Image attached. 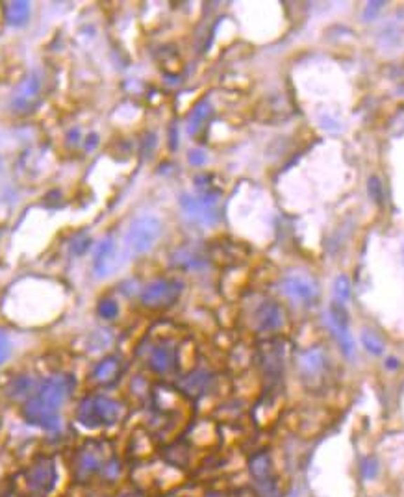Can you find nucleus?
<instances>
[{"mask_svg": "<svg viewBox=\"0 0 404 497\" xmlns=\"http://www.w3.org/2000/svg\"><path fill=\"white\" fill-rule=\"evenodd\" d=\"M89 244H91L89 236H86V234H78L76 238L71 241V251H73L74 254H83L89 249Z\"/></svg>", "mask_w": 404, "mask_h": 497, "instance_id": "cd10ccee", "label": "nucleus"}, {"mask_svg": "<svg viewBox=\"0 0 404 497\" xmlns=\"http://www.w3.org/2000/svg\"><path fill=\"white\" fill-rule=\"evenodd\" d=\"M380 473V464L377 456H365L360 462V475L363 481H375Z\"/></svg>", "mask_w": 404, "mask_h": 497, "instance_id": "4be33fe9", "label": "nucleus"}, {"mask_svg": "<svg viewBox=\"0 0 404 497\" xmlns=\"http://www.w3.org/2000/svg\"><path fill=\"white\" fill-rule=\"evenodd\" d=\"M97 314H99L100 319L114 322L115 317L119 316V305H117V300L102 299L99 303V306H97Z\"/></svg>", "mask_w": 404, "mask_h": 497, "instance_id": "b1692460", "label": "nucleus"}, {"mask_svg": "<svg viewBox=\"0 0 404 497\" xmlns=\"http://www.w3.org/2000/svg\"><path fill=\"white\" fill-rule=\"evenodd\" d=\"M219 193L202 192L201 195H182L180 206L186 212V216L197 223L212 227L221 219L219 213Z\"/></svg>", "mask_w": 404, "mask_h": 497, "instance_id": "0eeeda50", "label": "nucleus"}, {"mask_svg": "<svg viewBox=\"0 0 404 497\" xmlns=\"http://www.w3.org/2000/svg\"><path fill=\"white\" fill-rule=\"evenodd\" d=\"M208 383H210V377H208V373L204 371H197L193 373V375H189L186 380V392L187 394H202L204 390H206Z\"/></svg>", "mask_w": 404, "mask_h": 497, "instance_id": "412c9836", "label": "nucleus"}, {"mask_svg": "<svg viewBox=\"0 0 404 497\" xmlns=\"http://www.w3.org/2000/svg\"><path fill=\"white\" fill-rule=\"evenodd\" d=\"M123 360L117 354H109V357H104L97 366L91 371V380L99 386H112L121 378L123 375Z\"/></svg>", "mask_w": 404, "mask_h": 497, "instance_id": "2eb2a0df", "label": "nucleus"}, {"mask_svg": "<svg viewBox=\"0 0 404 497\" xmlns=\"http://www.w3.org/2000/svg\"><path fill=\"white\" fill-rule=\"evenodd\" d=\"M161 236V221L156 216H140L130 223L125 234V245L132 254L151 251Z\"/></svg>", "mask_w": 404, "mask_h": 497, "instance_id": "20e7f679", "label": "nucleus"}, {"mask_svg": "<svg viewBox=\"0 0 404 497\" xmlns=\"http://www.w3.org/2000/svg\"><path fill=\"white\" fill-rule=\"evenodd\" d=\"M115 254H117V245L114 238H106L99 247L95 249L93 254V270L97 277H108L115 267Z\"/></svg>", "mask_w": 404, "mask_h": 497, "instance_id": "dca6fc26", "label": "nucleus"}, {"mask_svg": "<svg viewBox=\"0 0 404 497\" xmlns=\"http://www.w3.org/2000/svg\"><path fill=\"white\" fill-rule=\"evenodd\" d=\"M97 140H99V135H97V134L89 135V145H86V147H88V150H91L93 147H97V143H99Z\"/></svg>", "mask_w": 404, "mask_h": 497, "instance_id": "2f4dec72", "label": "nucleus"}, {"mask_svg": "<svg viewBox=\"0 0 404 497\" xmlns=\"http://www.w3.org/2000/svg\"><path fill=\"white\" fill-rule=\"evenodd\" d=\"M11 354V340L10 336L6 334V331L0 329V366L10 358Z\"/></svg>", "mask_w": 404, "mask_h": 497, "instance_id": "a878e982", "label": "nucleus"}, {"mask_svg": "<svg viewBox=\"0 0 404 497\" xmlns=\"http://www.w3.org/2000/svg\"><path fill=\"white\" fill-rule=\"evenodd\" d=\"M91 497H114V496H108V493H99V496H91Z\"/></svg>", "mask_w": 404, "mask_h": 497, "instance_id": "f704fd0d", "label": "nucleus"}, {"mask_svg": "<svg viewBox=\"0 0 404 497\" xmlns=\"http://www.w3.org/2000/svg\"><path fill=\"white\" fill-rule=\"evenodd\" d=\"M362 345L363 349L369 352V354H375V357H380L384 352V349H386V345H384L382 338L377 334L375 331H371V329H363L362 331Z\"/></svg>", "mask_w": 404, "mask_h": 497, "instance_id": "aec40b11", "label": "nucleus"}, {"mask_svg": "<svg viewBox=\"0 0 404 497\" xmlns=\"http://www.w3.org/2000/svg\"><path fill=\"white\" fill-rule=\"evenodd\" d=\"M41 88L43 78L41 74L34 71L22 80V84L17 88L13 99H11V108L15 110L17 114H30L32 110L36 108L41 99Z\"/></svg>", "mask_w": 404, "mask_h": 497, "instance_id": "9b49d317", "label": "nucleus"}, {"mask_svg": "<svg viewBox=\"0 0 404 497\" xmlns=\"http://www.w3.org/2000/svg\"><path fill=\"white\" fill-rule=\"evenodd\" d=\"M334 293H336L337 303L345 305V300H349V297H351V280H349L347 274L337 277L336 282H334Z\"/></svg>", "mask_w": 404, "mask_h": 497, "instance_id": "393cba45", "label": "nucleus"}, {"mask_svg": "<svg viewBox=\"0 0 404 497\" xmlns=\"http://www.w3.org/2000/svg\"><path fill=\"white\" fill-rule=\"evenodd\" d=\"M184 284L175 279H156L141 290V305L151 310H166L171 308L180 299Z\"/></svg>", "mask_w": 404, "mask_h": 497, "instance_id": "39448f33", "label": "nucleus"}, {"mask_svg": "<svg viewBox=\"0 0 404 497\" xmlns=\"http://www.w3.org/2000/svg\"><path fill=\"white\" fill-rule=\"evenodd\" d=\"M386 368L397 369L399 368V360H397V358H388V360H386Z\"/></svg>", "mask_w": 404, "mask_h": 497, "instance_id": "7c9ffc66", "label": "nucleus"}, {"mask_svg": "<svg viewBox=\"0 0 404 497\" xmlns=\"http://www.w3.org/2000/svg\"><path fill=\"white\" fill-rule=\"evenodd\" d=\"M328 326H330L332 334L339 343V349L345 357L353 358L354 351H356V343L349 329V310L343 303H332L328 308Z\"/></svg>", "mask_w": 404, "mask_h": 497, "instance_id": "1a4fd4ad", "label": "nucleus"}, {"mask_svg": "<svg viewBox=\"0 0 404 497\" xmlns=\"http://www.w3.org/2000/svg\"><path fill=\"white\" fill-rule=\"evenodd\" d=\"M108 460L104 444L99 440H89L78 447L73 458V477L76 482H89L95 475H100L104 464Z\"/></svg>", "mask_w": 404, "mask_h": 497, "instance_id": "f03ea898", "label": "nucleus"}, {"mask_svg": "<svg viewBox=\"0 0 404 497\" xmlns=\"http://www.w3.org/2000/svg\"><path fill=\"white\" fill-rule=\"evenodd\" d=\"M265 360H271V362H275V360H278V358L271 354V358H265ZM267 368H271V371H273V369H275L276 366H275V364H267Z\"/></svg>", "mask_w": 404, "mask_h": 497, "instance_id": "72a5a7b5", "label": "nucleus"}, {"mask_svg": "<svg viewBox=\"0 0 404 497\" xmlns=\"http://www.w3.org/2000/svg\"><path fill=\"white\" fill-rule=\"evenodd\" d=\"M74 386H76L74 375H71V373H56V375L45 378L39 384L36 397L50 410L60 412L63 404L67 403V399L73 395Z\"/></svg>", "mask_w": 404, "mask_h": 497, "instance_id": "423d86ee", "label": "nucleus"}, {"mask_svg": "<svg viewBox=\"0 0 404 497\" xmlns=\"http://www.w3.org/2000/svg\"><path fill=\"white\" fill-rule=\"evenodd\" d=\"M299 366H301V369L306 375L316 377V375H319L323 369L327 368V354H325L321 347L308 349V351H304L299 357Z\"/></svg>", "mask_w": 404, "mask_h": 497, "instance_id": "f3484780", "label": "nucleus"}, {"mask_svg": "<svg viewBox=\"0 0 404 497\" xmlns=\"http://www.w3.org/2000/svg\"><path fill=\"white\" fill-rule=\"evenodd\" d=\"M284 310L280 308V305H276L275 300H264L254 314L256 329L262 332L278 331L280 326L284 325Z\"/></svg>", "mask_w": 404, "mask_h": 497, "instance_id": "4468645a", "label": "nucleus"}, {"mask_svg": "<svg viewBox=\"0 0 404 497\" xmlns=\"http://www.w3.org/2000/svg\"><path fill=\"white\" fill-rule=\"evenodd\" d=\"M178 352L177 347L169 342H161L154 345L149 354V368L156 375H167L177 368Z\"/></svg>", "mask_w": 404, "mask_h": 497, "instance_id": "ddd939ff", "label": "nucleus"}, {"mask_svg": "<svg viewBox=\"0 0 404 497\" xmlns=\"http://www.w3.org/2000/svg\"><path fill=\"white\" fill-rule=\"evenodd\" d=\"M189 164L191 166H202V164H206V152L201 149H195L189 152Z\"/></svg>", "mask_w": 404, "mask_h": 497, "instance_id": "c85d7f7f", "label": "nucleus"}, {"mask_svg": "<svg viewBox=\"0 0 404 497\" xmlns=\"http://www.w3.org/2000/svg\"><path fill=\"white\" fill-rule=\"evenodd\" d=\"M369 195H371L375 202H379V204L382 202V182H380L379 176H371L369 178Z\"/></svg>", "mask_w": 404, "mask_h": 497, "instance_id": "bb28decb", "label": "nucleus"}, {"mask_svg": "<svg viewBox=\"0 0 404 497\" xmlns=\"http://www.w3.org/2000/svg\"><path fill=\"white\" fill-rule=\"evenodd\" d=\"M280 291L288 299L304 306L314 305L319 299V286H317L316 279L308 273H301V271L285 274L280 282Z\"/></svg>", "mask_w": 404, "mask_h": 497, "instance_id": "6e6552de", "label": "nucleus"}, {"mask_svg": "<svg viewBox=\"0 0 404 497\" xmlns=\"http://www.w3.org/2000/svg\"><path fill=\"white\" fill-rule=\"evenodd\" d=\"M32 394H36V392H34V380L30 377H19L13 380V384H11V395L13 397L30 399Z\"/></svg>", "mask_w": 404, "mask_h": 497, "instance_id": "5701e85b", "label": "nucleus"}, {"mask_svg": "<svg viewBox=\"0 0 404 497\" xmlns=\"http://www.w3.org/2000/svg\"><path fill=\"white\" fill-rule=\"evenodd\" d=\"M30 17V4L28 2H11L6 8V21L11 26H22Z\"/></svg>", "mask_w": 404, "mask_h": 497, "instance_id": "6ab92c4d", "label": "nucleus"}, {"mask_svg": "<svg viewBox=\"0 0 404 497\" xmlns=\"http://www.w3.org/2000/svg\"><path fill=\"white\" fill-rule=\"evenodd\" d=\"M204 497H228V496L224 492H210V493H206Z\"/></svg>", "mask_w": 404, "mask_h": 497, "instance_id": "473e14b6", "label": "nucleus"}, {"mask_svg": "<svg viewBox=\"0 0 404 497\" xmlns=\"http://www.w3.org/2000/svg\"><path fill=\"white\" fill-rule=\"evenodd\" d=\"M212 115V106L208 100H201V102L195 106V110L189 115V121H187V132L189 134H197L198 130L202 128V124L206 123V119Z\"/></svg>", "mask_w": 404, "mask_h": 497, "instance_id": "a211bd4d", "label": "nucleus"}, {"mask_svg": "<svg viewBox=\"0 0 404 497\" xmlns=\"http://www.w3.org/2000/svg\"><path fill=\"white\" fill-rule=\"evenodd\" d=\"M58 470L52 456H37L25 473L26 493L30 497H48L56 488Z\"/></svg>", "mask_w": 404, "mask_h": 497, "instance_id": "7ed1b4c3", "label": "nucleus"}, {"mask_svg": "<svg viewBox=\"0 0 404 497\" xmlns=\"http://www.w3.org/2000/svg\"><path fill=\"white\" fill-rule=\"evenodd\" d=\"M384 2H371V4L368 6V10H365V13H363V17H365V21H373L375 17H377V13H379L380 10H382Z\"/></svg>", "mask_w": 404, "mask_h": 497, "instance_id": "c756f323", "label": "nucleus"}, {"mask_svg": "<svg viewBox=\"0 0 404 497\" xmlns=\"http://www.w3.org/2000/svg\"><path fill=\"white\" fill-rule=\"evenodd\" d=\"M123 416L125 406L108 395H86L76 406V421L86 429H108L119 423Z\"/></svg>", "mask_w": 404, "mask_h": 497, "instance_id": "f257e3e1", "label": "nucleus"}, {"mask_svg": "<svg viewBox=\"0 0 404 497\" xmlns=\"http://www.w3.org/2000/svg\"><path fill=\"white\" fill-rule=\"evenodd\" d=\"M22 418L28 425L37 427L43 430H58L60 429V412L50 410L48 406L36 397V394L30 399H26L25 406H22Z\"/></svg>", "mask_w": 404, "mask_h": 497, "instance_id": "f8f14e48", "label": "nucleus"}, {"mask_svg": "<svg viewBox=\"0 0 404 497\" xmlns=\"http://www.w3.org/2000/svg\"><path fill=\"white\" fill-rule=\"evenodd\" d=\"M249 475L258 486L262 496H275V477H273V458L267 451L254 453L249 458Z\"/></svg>", "mask_w": 404, "mask_h": 497, "instance_id": "9d476101", "label": "nucleus"}]
</instances>
